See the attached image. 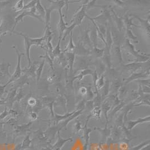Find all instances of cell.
<instances>
[{"mask_svg": "<svg viewBox=\"0 0 150 150\" xmlns=\"http://www.w3.org/2000/svg\"><path fill=\"white\" fill-rule=\"evenodd\" d=\"M61 41V39H59L57 44L52 50V58L54 59V58L59 56L60 54L62 53V50H61V48H60Z\"/></svg>", "mask_w": 150, "mask_h": 150, "instance_id": "obj_32", "label": "cell"}, {"mask_svg": "<svg viewBox=\"0 0 150 150\" xmlns=\"http://www.w3.org/2000/svg\"><path fill=\"white\" fill-rule=\"evenodd\" d=\"M17 90H18V89L14 88H11L10 89L9 93L7 96L6 98L5 99V102H6V104L7 105V106H10V108L12 107L13 103H14V98L17 93Z\"/></svg>", "mask_w": 150, "mask_h": 150, "instance_id": "obj_20", "label": "cell"}, {"mask_svg": "<svg viewBox=\"0 0 150 150\" xmlns=\"http://www.w3.org/2000/svg\"><path fill=\"white\" fill-rule=\"evenodd\" d=\"M104 53L102 57L101 58V61L104 63V64L109 69H112V58L111 56L110 49L106 47L105 48Z\"/></svg>", "mask_w": 150, "mask_h": 150, "instance_id": "obj_12", "label": "cell"}, {"mask_svg": "<svg viewBox=\"0 0 150 150\" xmlns=\"http://www.w3.org/2000/svg\"><path fill=\"white\" fill-rule=\"evenodd\" d=\"M94 72V70H92L91 69H87V68L81 69V71L77 75H75V76L73 77V81H75L76 80L78 81H81L85 76L88 75H92Z\"/></svg>", "mask_w": 150, "mask_h": 150, "instance_id": "obj_19", "label": "cell"}, {"mask_svg": "<svg viewBox=\"0 0 150 150\" xmlns=\"http://www.w3.org/2000/svg\"><path fill=\"white\" fill-rule=\"evenodd\" d=\"M12 33L18 35H20L24 38L25 53H26L27 59L28 61V67H29L31 65V55H30V50H31V46L36 45L37 47H41L42 48L44 46L42 44V42L45 40L44 38V37L38 38H31L24 33H18L15 31H13Z\"/></svg>", "mask_w": 150, "mask_h": 150, "instance_id": "obj_2", "label": "cell"}, {"mask_svg": "<svg viewBox=\"0 0 150 150\" xmlns=\"http://www.w3.org/2000/svg\"><path fill=\"white\" fill-rule=\"evenodd\" d=\"M12 48L14 49L16 52V56H17V64L16 66L15 69V72L13 73V75H11V77L10 78V80L7 82L5 84L6 86H7L10 83L16 81L19 79L21 76H22V69L21 68V58L23 56H24L23 53L20 52L19 50L15 47V46H13Z\"/></svg>", "mask_w": 150, "mask_h": 150, "instance_id": "obj_3", "label": "cell"}, {"mask_svg": "<svg viewBox=\"0 0 150 150\" xmlns=\"http://www.w3.org/2000/svg\"><path fill=\"white\" fill-rule=\"evenodd\" d=\"M150 121V116H147V117H145L144 118H138L136 120H133V121H128L127 122V129H133L135 126L137 125L139 123H144L146 122H149Z\"/></svg>", "mask_w": 150, "mask_h": 150, "instance_id": "obj_22", "label": "cell"}, {"mask_svg": "<svg viewBox=\"0 0 150 150\" xmlns=\"http://www.w3.org/2000/svg\"><path fill=\"white\" fill-rule=\"evenodd\" d=\"M4 104H6L5 100H1L0 99V105H4Z\"/></svg>", "mask_w": 150, "mask_h": 150, "instance_id": "obj_54", "label": "cell"}, {"mask_svg": "<svg viewBox=\"0 0 150 150\" xmlns=\"http://www.w3.org/2000/svg\"><path fill=\"white\" fill-rule=\"evenodd\" d=\"M59 132L60 131H59V139H58L56 143L52 147V149H54L55 150H60L61 148L63 147L64 144H65L66 142H67L68 141L71 139H68L65 140V139H63L62 138H61L60 137Z\"/></svg>", "mask_w": 150, "mask_h": 150, "instance_id": "obj_33", "label": "cell"}, {"mask_svg": "<svg viewBox=\"0 0 150 150\" xmlns=\"http://www.w3.org/2000/svg\"><path fill=\"white\" fill-rule=\"evenodd\" d=\"M89 38L91 39V41L92 43V46L93 47H97V39H98V35H97V33L94 27L93 30H90L89 32Z\"/></svg>", "mask_w": 150, "mask_h": 150, "instance_id": "obj_30", "label": "cell"}, {"mask_svg": "<svg viewBox=\"0 0 150 150\" xmlns=\"http://www.w3.org/2000/svg\"><path fill=\"white\" fill-rule=\"evenodd\" d=\"M65 56L66 57L67 62V67H68L69 72L72 73L73 71L74 64L75 61V54L74 52H66L65 53Z\"/></svg>", "mask_w": 150, "mask_h": 150, "instance_id": "obj_16", "label": "cell"}, {"mask_svg": "<svg viewBox=\"0 0 150 150\" xmlns=\"http://www.w3.org/2000/svg\"><path fill=\"white\" fill-rule=\"evenodd\" d=\"M86 4H81L79 8L78 9V10L74 13L73 18L69 23L70 24H74L76 26L81 25L83 20L86 17L87 15L86 13L87 10Z\"/></svg>", "mask_w": 150, "mask_h": 150, "instance_id": "obj_4", "label": "cell"}, {"mask_svg": "<svg viewBox=\"0 0 150 150\" xmlns=\"http://www.w3.org/2000/svg\"><path fill=\"white\" fill-rule=\"evenodd\" d=\"M110 81L106 79L105 81V84L104 85V86L100 89L101 91V95L102 96V99L104 100V99H105V98L108 95V94L109 93L110 91Z\"/></svg>", "mask_w": 150, "mask_h": 150, "instance_id": "obj_25", "label": "cell"}, {"mask_svg": "<svg viewBox=\"0 0 150 150\" xmlns=\"http://www.w3.org/2000/svg\"><path fill=\"white\" fill-rule=\"evenodd\" d=\"M37 3V1H36V0H32V1H29L26 5H24V8H23V10H28V9H31V8L35 7Z\"/></svg>", "mask_w": 150, "mask_h": 150, "instance_id": "obj_43", "label": "cell"}, {"mask_svg": "<svg viewBox=\"0 0 150 150\" xmlns=\"http://www.w3.org/2000/svg\"><path fill=\"white\" fill-rule=\"evenodd\" d=\"M78 92L81 96H85L87 93V88L85 86H81L79 88Z\"/></svg>", "mask_w": 150, "mask_h": 150, "instance_id": "obj_48", "label": "cell"}, {"mask_svg": "<svg viewBox=\"0 0 150 150\" xmlns=\"http://www.w3.org/2000/svg\"><path fill=\"white\" fill-rule=\"evenodd\" d=\"M144 63L130 62L127 64H123L121 66V71L123 72H130L131 74L142 68V64Z\"/></svg>", "mask_w": 150, "mask_h": 150, "instance_id": "obj_6", "label": "cell"}, {"mask_svg": "<svg viewBox=\"0 0 150 150\" xmlns=\"http://www.w3.org/2000/svg\"><path fill=\"white\" fill-rule=\"evenodd\" d=\"M122 84H121V82L120 81V80L118 78H116L111 84V88L113 89L114 90H115V91H118L119 89L122 86Z\"/></svg>", "mask_w": 150, "mask_h": 150, "instance_id": "obj_37", "label": "cell"}, {"mask_svg": "<svg viewBox=\"0 0 150 150\" xmlns=\"http://www.w3.org/2000/svg\"><path fill=\"white\" fill-rule=\"evenodd\" d=\"M123 16H122V18H123L124 25L125 26V29H131L132 26L141 28L139 25H136L133 23V19L134 18L131 15H130L129 13H126Z\"/></svg>", "mask_w": 150, "mask_h": 150, "instance_id": "obj_17", "label": "cell"}, {"mask_svg": "<svg viewBox=\"0 0 150 150\" xmlns=\"http://www.w3.org/2000/svg\"><path fill=\"white\" fill-rule=\"evenodd\" d=\"M44 10H45V16H44V28H46L47 26H50V19H51V13L54 11V10L51 7H50L49 8L46 7V6H44Z\"/></svg>", "mask_w": 150, "mask_h": 150, "instance_id": "obj_26", "label": "cell"}, {"mask_svg": "<svg viewBox=\"0 0 150 150\" xmlns=\"http://www.w3.org/2000/svg\"><path fill=\"white\" fill-rule=\"evenodd\" d=\"M8 115H9V111L7 110V108L6 107L5 109V110L0 114V121L4 119L5 118H6Z\"/></svg>", "mask_w": 150, "mask_h": 150, "instance_id": "obj_49", "label": "cell"}, {"mask_svg": "<svg viewBox=\"0 0 150 150\" xmlns=\"http://www.w3.org/2000/svg\"><path fill=\"white\" fill-rule=\"evenodd\" d=\"M113 3L116 5V6L122 7V8H124L125 6V3L124 2L120 1V0H114V1H112Z\"/></svg>", "mask_w": 150, "mask_h": 150, "instance_id": "obj_47", "label": "cell"}, {"mask_svg": "<svg viewBox=\"0 0 150 150\" xmlns=\"http://www.w3.org/2000/svg\"><path fill=\"white\" fill-rule=\"evenodd\" d=\"M35 8L36 9V11L38 15L40 16L42 19H44L45 16V10H44V7L43 6V5L41 4V1L39 0L37 1V3L35 6Z\"/></svg>", "mask_w": 150, "mask_h": 150, "instance_id": "obj_31", "label": "cell"}, {"mask_svg": "<svg viewBox=\"0 0 150 150\" xmlns=\"http://www.w3.org/2000/svg\"><path fill=\"white\" fill-rule=\"evenodd\" d=\"M121 47L122 50L126 52L129 56L133 57V58L129 59L130 62L146 63L149 62L150 54L140 53L138 50H136L134 45L131 43L129 40L125 38L124 43Z\"/></svg>", "mask_w": 150, "mask_h": 150, "instance_id": "obj_1", "label": "cell"}, {"mask_svg": "<svg viewBox=\"0 0 150 150\" xmlns=\"http://www.w3.org/2000/svg\"><path fill=\"white\" fill-rule=\"evenodd\" d=\"M81 125L80 123V122L79 121H76L75 122V125H74V129H75L76 131H79L81 129Z\"/></svg>", "mask_w": 150, "mask_h": 150, "instance_id": "obj_53", "label": "cell"}, {"mask_svg": "<svg viewBox=\"0 0 150 150\" xmlns=\"http://www.w3.org/2000/svg\"><path fill=\"white\" fill-rule=\"evenodd\" d=\"M110 10H111V15H112L111 16V19H113L114 21L115 22V24L116 25V28L118 30V31L121 32L122 29H123V28H124V23H123L122 16H119L118 14H117L111 7L110 8Z\"/></svg>", "mask_w": 150, "mask_h": 150, "instance_id": "obj_11", "label": "cell"}, {"mask_svg": "<svg viewBox=\"0 0 150 150\" xmlns=\"http://www.w3.org/2000/svg\"><path fill=\"white\" fill-rule=\"evenodd\" d=\"M14 87L12 88L18 89V88H22L25 85L28 84L29 83V76L26 75L21 76L19 79L14 82Z\"/></svg>", "mask_w": 150, "mask_h": 150, "instance_id": "obj_18", "label": "cell"}, {"mask_svg": "<svg viewBox=\"0 0 150 150\" xmlns=\"http://www.w3.org/2000/svg\"><path fill=\"white\" fill-rule=\"evenodd\" d=\"M76 26L74 24H71L70 25H69V26H68L66 29V30L64 31V34H63V37L61 38V40H64L65 39V38L67 37L68 36L70 35V33L73 31V30L75 28Z\"/></svg>", "mask_w": 150, "mask_h": 150, "instance_id": "obj_36", "label": "cell"}, {"mask_svg": "<svg viewBox=\"0 0 150 150\" xmlns=\"http://www.w3.org/2000/svg\"><path fill=\"white\" fill-rule=\"evenodd\" d=\"M38 62L36 61H34L31 63V65L25 68L24 69H22V72L24 73L25 75H26L28 76H31V77L34 78V79H36V70L38 67Z\"/></svg>", "mask_w": 150, "mask_h": 150, "instance_id": "obj_14", "label": "cell"}, {"mask_svg": "<svg viewBox=\"0 0 150 150\" xmlns=\"http://www.w3.org/2000/svg\"><path fill=\"white\" fill-rule=\"evenodd\" d=\"M58 12L59 13L60 15V20L57 25V29L59 32V39H61L64 31L66 30V28L68 26V24L65 22L62 10H59L58 11Z\"/></svg>", "mask_w": 150, "mask_h": 150, "instance_id": "obj_10", "label": "cell"}, {"mask_svg": "<svg viewBox=\"0 0 150 150\" xmlns=\"http://www.w3.org/2000/svg\"><path fill=\"white\" fill-rule=\"evenodd\" d=\"M37 103V101L34 98H30L28 100V104L31 107H34Z\"/></svg>", "mask_w": 150, "mask_h": 150, "instance_id": "obj_46", "label": "cell"}, {"mask_svg": "<svg viewBox=\"0 0 150 150\" xmlns=\"http://www.w3.org/2000/svg\"><path fill=\"white\" fill-rule=\"evenodd\" d=\"M24 6V1L20 0L15 4V5L13 7V9L15 12H20L23 10Z\"/></svg>", "mask_w": 150, "mask_h": 150, "instance_id": "obj_41", "label": "cell"}, {"mask_svg": "<svg viewBox=\"0 0 150 150\" xmlns=\"http://www.w3.org/2000/svg\"><path fill=\"white\" fill-rule=\"evenodd\" d=\"M6 86H7L6 85H0V98L2 97V95L4 94L5 88Z\"/></svg>", "mask_w": 150, "mask_h": 150, "instance_id": "obj_52", "label": "cell"}, {"mask_svg": "<svg viewBox=\"0 0 150 150\" xmlns=\"http://www.w3.org/2000/svg\"><path fill=\"white\" fill-rule=\"evenodd\" d=\"M101 106H96L94 107V108L92 109V111L91 112V114H90L91 117H93L97 119H100L101 118Z\"/></svg>", "mask_w": 150, "mask_h": 150, "instance_id": "obj_38", "label": "cell"}, {"mask_svg": "<svg viewBox=\"0 0 150 150\" xmlns=\"http://www.w3.org/2000/svg\"><path fill=\"white\" fill-rule=\"evenodd\" d=\"M90 30L86 29L84 30H81L79 41L81 42L87 48L91 50L93 46L89 38Z\"/></svg>", "mask_w": 150, "mask_h": 150, "instance_id": "obj_8", "label": "cell"}, {"mask_svg": "<svg viewBox=\"0 0 150 150\" xmlns=\"http://www.w3.org/2000/svg\"><path fill=\"white\" fill-rule=\"evenodd\" d=\"M11 67L10 63L5 62L4 61L0 64V81L4 77H9L10 78L11 75L9 72V68Z\"/></svg>", "mask_w": 150, "mask_h": 150, "instance_id": "obj_15", "label": "cell"}, {"mask_svg": "<svg viewBox=\"0 0 150 150\" xmlns=\"http://www.w3.org/2000/svg\"><path fill=\"white\" fill-rule=\"evenodd\" d=\"M121 46V45L120 44H113L110 50V53L111 58L114 57L115 59H116L118 63L122 64L123 62V59Z\"/></svg>", "mask_w": 150, "mask_h": 150, "instance_id": "obj_7", "label": "cell"}, {"mask_svg": "<svg viewBox=\"0 0 150 150\" xmlns=\"http://www.w3.org/2000/svg\"><path fill=\"white\" fill-rule=\"evenodd\" d=\"M133 17V18H136L140 22L141 25L140 27H142L145 30V33L147 37L149 39L150 38V16L148 17L147 19H144L139 18L137 15H131Z\"/></svg>", "mask_w": 150, "mask_h": 150, "instance_id": "obj_13", "label": "cell"}, {"mask_svg": "<svg viewBox=\"0 0 150 150\" xmlns=\"http://www.w3.org/2000/svg\"><path fill=\"white\" fill-rule=\"evenodd\" d=\"M75 56H88L91 55V50L87 48L81 42L78 41L77 44L75 45V48L74 52Z\"/></svg>", "mask_w": 150, "mask_h": 150, "instance_id": "obj_9", "label": "cell"}, {"mask_svg": "<svg viewBox=\"0 0 150 150\" xmlns=\"http://www.w3.org/2000/svg\"><path fill=\"white\" fill-rule=\"evenodd\" d=\"M29 119L31 120V121H34L36 120L37 119L38 115L37 112H32L29 113Z\"/></svg>", "mask_w": 150, "mask_h": 150, "instance_id": "obj_50", "label": "cell"}, {"mask_svg": "<svg viewBox=\"0 0 150 150\" xmlns=\"http://www.w3.org/2000/svg\"><path fill=\"white\" fill-rule=\"evenodd\" d=\"M25 96V94L23 92V88H20L19 89V93L18 94H16L15 98H14V102H15V101H19L20 100H21L22 98H23Z\"/></svg>", "mask_w": 150, "mask_h": 150, "instance_id": "obj_44", "label": "cell"}, {"mask_svg": "<svg viewBox=\"0 0 150 150\" xmlns=\"http://www.w3.org/2000/svg\"><path fill=\"white\" fill-rule=\"evenodd\" d=\"M70 39H69V43L68 45L66 46L65 48L62 50V52L65 53L66 52H73L75 50V45L73 42V31L70 33Z\"/></svg>", "mask_w": 150, "mask_h": 150, "instance_id": "obj_23", "label": "cell"}, {"mask_svg": "<svg viewBox=\"0 0 150 150\" xmlns=\"http://www.w3.org/2000/svg\"><path fill=\"white\" fill-rule=\"evenodd\" d=\"M39 58H43L44 60L45 61V62H47V63L49 64V66H50V68L52 71H54V62H53V59L50 57V56L49 55V54L46 52L45 54L42 56H39Z\"/></svg>", "mask_w": 150, "mask_h": 150, "instance_id": "obj_34", "label": "cell"}, {"mask_svg": "<svg viewBox=\"0 0 150 150\" xmlns=\"http://www.w3.org/2000/svg\"><path fill=\"white\" fill-rule=\"evenodd\" d=\"M105 74L101 75L100 76L96 83V86L98 90H100L102 88L105 84Z\"/></svg>", "mask_w": 150, "mask_h": 150, "instance_id": "obj_39", "label": "cell"}, {"mask_svg": "<svg viewBox=\"0 0 150 150\" xmlns=\"http://www.w3.org/2000/svg\"><path fill=\"white\" fill-rule=\"evenodd\" d=\"M85 106H87L88 109L92 110L93 109L94 106V101H88L87 103L85 104Z\"/></svg>", "mask_w": 150, "mask_h": 150, "instance_id": "obj_51", "label": "cell"}, {"mask_svg": "<svg viewBox=\"0 0 150 150\" xmlns=\"http://www.w3.org/2000/svg\"><path fill=\"white\" fill-rule=\"evenodd\" d=\"M150 69H147L142 70L139 72H136L134 73L131 74L128 77L126 78L125 79V85H127L131 82L140 80L141 79L144 78H150Z\"/></svg>", "mask_w": 150, "mask_h": 150, "instance_id": "obj_5", "label": "cell"}, {"mask_svg": "<svg viewBox=\"0 0 150 150\" xmlns=\"http://www.w3.org/2000/svg\"><path fill=\"white\" fill-rule=\"evenodd\" d=\"M93 64H94L96 67V69L94 71L97 72L99 77L101 75L105 74L106 66L101 61H101L99 60L94 62L93 63Z\"/></svg>", "mask_w": 150, "mask_h": 150, "instance_id": "obj_21", "label": "cell"}, {"mask_svg": "<svg viewBox=\"0 0 150 150\" xmlns=\"http://www.w3.org/2000/svg\"><path fill=\"white\" fill-rule=\"evenodd\" d=\"M125 38L129 40L131 42L132 41L134 43H139V41L137 40V37L133 34L131 29H125Z\"/></svg>", "mask_w": 150, "mask_h": 150, "instance_id": "obj_28", "label": "cell"}, {"mask_svg": "<svg viewBox=\"0 0 150 150\" xmlns=\"http://www.w3.org/2000/svg\"><path fill=\"white\" fill-rule=\"evenodd\" d=\"M75 112H68V113H66L64 115H58L56 114L55 115H54V117H53V119L51 120V122H54L55 124H58L59 122L60 121H61L63 120H65L66 119H67L68 117H69L70 116H71L73 114H74Z\"/></svg>", "mask_w": 150, "mask_h": 150, "instance_id": "obj_27", "label": "cell"}, {"mask_svg": "<svg viewBox=\"0 0 150 150\" xmlns=\"http://www.w3.org/2000/svg\"><path fill=\"white\" fill-rule=\"evenodd\" d=\"M137 82H138L140 85L141 86H150V78L147 79H140V80H138Z\"/></svg>", "mask_w": 150, "mask_h": 150, "instance_id": "obj_45", "label": "cell"}, {"mask_svg": "<svg viewBox=\"0 0 150 150\" xmlns=\"http://www.w3.org/2000/svg\"><path fill=\"white\" fill-rule=\"evenodd\" d=\"M44 65H45V61L44 59L42 61V62L40 63V64L39 65V66L38 67L37 70H36V81H37V82L39 81V80H40V79L41 77Z\"/></svg>", "mask_w": 150, "mask_h": 150, "instance_id": "obj_35", "label": "cell"}, {"mask_svg": "<svg viewBox=\"0 0 150 150\" xmlns=\"http://www.w3.org/2000/svg\"><path fill=\"white\" fill-rule=\"evenodd\" d=\"M31 142V141L29 139V135H28L25 138V139L23 141V143L21 146V149L25 150L26 149H28L30 147Z\"/></svg>", "mask_w": 150, "mask_h": 150, "instance_id": "obj_42", "label": "cell"}, {"mask_svg": "<svg viewBox=\"0 0 150 150\" xmlns=\"http://www.w3.org/2000/svg\"><path fill=\"white\" fill-rule=\"evenodd\" d=\"M104 51H105L104 48L102 49H100L97 47H92V48L91 50L90 56L94 57V58H96V59H100L103 56Z\"/></svg>", "mask_w": 150, "mask_h": 150, "instance_id": "obj_24", "label": "cell"}, {"mask_svg": "<svg viewBox=\"0 0 150 150\" xmlns=\"http://www.w3.org/2000/svg\"><path fill=\"white\" fill-rule=\"evenodd\" d=\"M111 103H110V101L109 100H106V101H104L102 104V106L101 108V109L102 110L103 112L104 113L105 117L106 119L107 124L108 122V118H107V112L110 110V109H111Z\"/></svg>", "mask_w": 150, "mask_h": 150, "instance_id": "obj_29", "label": "cell"}, {"mask_svg": "<svg viewBox=\"0 0 150 150\" xmlns=\"http://www.w3.org/2000/svg\"><path fill=\"white\" fill-rule=\"evenodd\" d=\"M26 16V11H24L23 12L19 14V15L15 18V25H14V29L16 28L17 24L20 22H23L24 18Z\"/></svg>", "mask_w": 150, "mask_h": 150, "instance_id": "obj_40", "label": "cell"}]
</instances>
